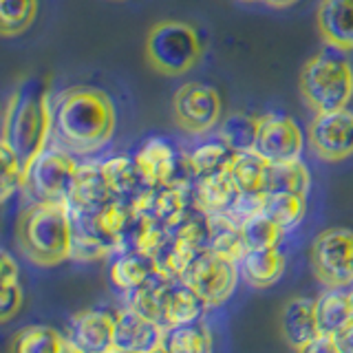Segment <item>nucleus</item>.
I'll return each instance as SVG.
<instances>
[{
    "label": "nucleus",
    "instance_id": "obj_1",
    "mask_svg": "<svg viewBox=\"0 0 353 353\" xmlns=\"http://www.w3.org/2000/svg\"><path fill=\"white\" fill-rule=\"evenodd\" d=\"M113 99L95 86H69L51 102V141L73 154H93L113 139Z\"/></svg>",
    "mask_w": 353,
    "mask_h": 353
},
{
    "label": "nucleus",
    "instance_id": "obj_2",
    "mask_svg": "<svg viewBox=\"0 0 353 353\" xmlns=\"http://www.w3.org/2000/svg\"><path fill=\"white\" fill-rule=\"evenodd\" d=\"M51 141V99L49 88L40 77H25L11 91L3 110L0 143L16 154L18 161L29 170L33 161L47 150Z\"/></svg>",
    "mask_w": 353,
    "mask_h": 353
},
{
    "label": "nucleus",
    "instance_id": "obj_3",
    "mask_svg": "<svg viewBox=\"0 0 353 353\" xmlns=\"http://www.w3.org/2000/svg\"><path fill=\"white\" fill-rule=\"evenodd\" d=\"M71 203L33 201L16 221V243L38 268H55L73 256L75 234Z\"/></svg>",
    "mask_w": 353,
    "mask_h": 353
},
{
    "label": "nucleus",
    "instance_id": "obj_4",
    "mask_svg": "<svg viewBox=\"0 0 353 353\" xmlns=\"http://www.w3.org/2000/svg\"><path fill=\"white\" fill-rule=\"evenodd\" d=\"M298 91L314 115L347 108L353 99V66L336 53H318L301 66Z\"/></svg>",
    "mask_w": 353,
    "mask_h": 353
},
{
    "label": "nucleus",
    "instance_id": "obj_5",
    "mask_svg": "<svg viewBox=\"0 0 353 353\" xmlns=\"http://www.w3.org/2000/svg\"><path fill=\"white\" fill-rule=\"evenodd\" d=\"M203 58V44L192 25L181 20H159L143 40V60L163 77L190 73Z\"/></svg>",
    "mask_w": 353,
    "mask_h": 353
},
{
    "label": "nucleus",
    "instance_id": "obj_6",
    "mask_svg": "<svg viewBox=\"0 0 353 353\" xmlns=\"http://www.w3.org/2000/svg\"><path fill=\"white\" fill-rule=\"evenodd\" d=\"M309 263L318 283L327 290H347L353 285V230L327 228L314 239Z\"/></svg>",
    "mask_w": 353,
    "mask_h": 353
},
{
    "label": "nucleus",
    "instance_id": "obj_7",
    "mask_svg": "<svg viewBox=\"0 0 353 353\" xmlns=\"http://www.w3.org/2000/svg\"><path fill=\"white\" fill-rule=\"evenodd\" d=\"M239 263L208 250L196 254L179 276L181 283L201 298L205 307H221L230 301L239 283Z\"/></svg>",
    "mask_w": 353,
    "mask_h": 353
},
{
    "label": "nucleus",
    "instance_id": "obj_8",
    "mask_svg": "<svg viewBox=\"0 0 353 353\" xmlns=\"http://www.w3.org/2000/svg\"><path fill=\"white\" fill-rule=\"evenodd\" d=\"M77 174L80 165L73 159V152L60 146H47L31 165L27 188L38 201L71 203L77 188Z\"/></svg>",
    "mask_w": 353,
    "mask_h": 353
},
{
    "label": "nucleus",
    "instance_id": "obj_9",
    "mask_svg": "<svg viewBox=\"0 0 353 353\" xmlns=\"http://www.w3.org/2000/svg\"><path fill=\"white\" fill-rule=\"evenodd\" d=\"M223 102L216 88L203 82H185L172 95L174 126L188 135H203L216 128Z\"/></svg>",
    "mask_w": 353,
    "mask_h": 353
},
{
    "label": "nucleus",
    "instance_id": "obj_10",
    "mask_svg": "<svg viewBox=\"0 0 353 353\" xmlns=\"http://www.w3.org/2000/svg\"><path fill=\"white\" fill-rule=\"evenodd\" d=\"M314 154L325 163H340L353 157V113L349 108L316 113L307 128Z\"/></svg>",
    "mask_w": 353,
    "mask_h": 353
},
{
    "label": "nucleus",
    "instance_id": "obj_11",
    "mask_svg": "<svg viewBox=\"0 0 353 353\" xmlns=\"http://www.w3.org/2000/svg\"><path fill=\"white\" fill-rule=\"evenodd\" d=\"M305 148V137L301 126L290 115L270 113L259 119V132L254 150L268 161L298 159Z\"/></svg>",
    "mask_w": 353,
    "mask_h": 353
},
{
    "label": "nucleus",
    "instance_id": "obj_12",
    "mask_svg": "<svg viewBox=\"0 0 353 353\" xmlns=\"http://www.w3.org/2000/svg\"><path fill=\"white\" fill-rule=\"evenodd\" d=\"M165 327L137 307L121 309L115 316V351L152 353L163 351Z\"/></svg>",
    "mask_w": 353,
    "mask_h": 353
},
{
    "label": "nucleus",
    "instance_id": "obj_13",
    "mask_svg": "<svg viewBox=\"0 0 353 353\" xmlns=\"http://www.w3.org/2000/svg\"><path fill=\"white\" fill-rule=\"evenodd\" d=\"M69 338L80 353L115 351V316L102 309H82L71 318Z\"/></svg>",
    "mask_w": 353,
    "mask_h": 353
},
{
    "label": "nucleus",
    "instance_id": "obj_14",
    "mask_svg": "<svg viewBox=\"0 0 353 353\" xmlns=\"http://www.w3.org/2000/svg\"><path fill=\"white\" fill-rule=\"evenodd\" d=\"M281 334L294 351L307 353L309 345L323 334L316 318V301L305 296L290 298L281 309Z\"/></svg>",
    "mask_w": 353,
    "mask_h": 353
},
{
    "label": "nucleus",
    "instance_id": "obj_15",
    "mask_svg": "<svg viewBox=\"0 0 353 353\" xmlns=\"http://www.w3.org/2000/svg\"><path fill=\"white\" fill-rule=\"evenodd\" d=\"M316 31L334 51H353V0H320L316 9Z\"/></svg>",
    "mask_w": 353,
    "mask_h": 353
},
{
    "label": "nucleus",
    "instance_id": "obj_16",
    "mask_svg": "<svg viewBox=\"0 0 353 353\" xmlns=\"http://www.w3.org/2000/svg\"><path fill=\"white\" fill-rule=\"evenodd\" d=\"M241 279L254 290L274 287L285 274V256L279 248L268 250H248L239 261Z\"/></svg>",
    "mask_w": 353,
    "mask_h": 353
},
{
    "label": "nucleus",
    "instance_id": "obj_17",
    "mask_svg": "<svg viewBox=\"0 0 353 353\" xmlns=\"http://www.w3.org/2000/svg\"><path fill=\"white\" fill-rule=\"evenodd\" d=\"M9 349L14 353H64L77 351L69 336H62L58 329L49 325H29L16 331L9 342Z\"/></svg>",
    "mask_w": 353,
    "mask_h": 353
},
{
    "label": "nucleus",
    "instance_id": "obj_18",
    "mask_svg": "<svg viewBox=\"0 0 353 353\" xmlns=\"http://www.w3.org/2000/svg\"><path fill=\"white\" fill-rule=\"evenodd\" d=\"M239 190L234 181H232L230 170L223 168L219 172L201 176V181L196 185V196L194 203L199 210H203L205 214H219L228 212L230 205L234 203Z\"/></svg>",
    "mask_w": 353,
    "mask_h": 353
},
{
    "label": "nucleus",
    "instance_id": "obj_19",
    "mask_svg": "<svg viewBox=\"0 0 353 353\" xmlns=\"http://www.w3.org/2000/svg\"><path fill=\"white\" fill-rule=\"evenodd\" d=\"M316 318L323 334L340 336L353 323V296L345 290H329L316 301Z\"/></svg>",
    "mask_w": 353,
    "mask_h": 353
},
{
    "label": "nucleus",
    "instance_id": "obj_20",
    "mask_svg": "<svg viewBox=\"0 0 353 353\" xmlns=\"http://www.w3.org/2000/svg\"><path fill=\"white\" fill-rule=\"evenodd\" d=\"M270 161L256 150L234 152L228 163V170L236 190L243 194H261L265 192V179H268Z\"/></svg>",
    "mask_w": 353,
    "mask_h": 353
},
{
    "label": "nucleus",
    "instance_id": "obj_21",
    "mask_svg": "<svg viewBox=\"0 0 353 353\" xmlns=\"http://www.w3.org/2000/svg\"><path fill=\"white\" fill-rule=\"evenodd\" d=\"M312 188V174L309 168L298 159H287V161H270L268 165V179H265V192L276 194V192H296V194H307Z\"/></svg>",
    "mask_w": 353,
    "mask_h": 353
},
{
    "label": "nucleus",
    "instance_id": "obj_22",
    "mask_svg": "<svg viewBox=\"0 0 353 353\" xmlns=\"http://www.w3.org/2000/svg\"><path fill=\"white\" fill-rule=\"evenodd\" d=\"M137 172L152 185H163L174 172V152L165 141L150 139L135 157Z\"/></svg>",
    "mask_w": 353,
    "mask_h": 353
},
{
    "label": "nucleus",
    "instance_id": "obj_23",
    "mask_svg": "<svg viewBox=\"0 0 353 353\" xmlns=\"http://www.w3.org/2000/svg\"><path fill=\"white\" fill-rule=\"evenodd\" d=\"M208 234H210V250L221 254V256L239 263L243 254L248 252L245 241H243L241 223H236L225 212L212 214L208 219Z\"/></svg>",
    "mask_w": 353,
    "mask_h": 353
},
{
    "label": "nucleus",
    "instance_id": "obj_24",
    "mask_svg": "<svg viewBox=\"0 0 353 353\" xmlns=\"http://www.w3.org/2000/svg\"><path fill=\"white\" fill-rule=\"evenodd\" d=\"M201 298H199L188 285L165 287L161 301V325L174 327L183 323H192L201 314Z\"/></svg>",
    "mask_w": 353,
    "mask_h": 353
},
{
    "label": "nucleus",
    "instance_id": "obj_25",
    "mask_svg": "<svg viewBox=\"0 0 353 353\" xmlns=\"http://www.w3.org/2000/svg\"><path fill=\"white\" fill-rule=\"evenodd\" d=\"M212 349V336L199 320L165 327L163 351L168 353H203Z\"/></svg>",
    "mask_w": 353,
    "mask_h": 353
},
{
    "label": "nucleus",
    "instance_id": "obj_26",
    "mask_svg": "<svg viewBox=\"0 0 353 353\" xmlns=\"http://www.w3.org/2000/svg\"><path fill=\"white\" fill-rule=\"evenodd\" d=\"M0 323H9L22 307V287H20V272L16 261L9 252L0 256Z\"/></svg>",
    "mask_w": 353,
    "mask_h": 353
},
{
    "label": "nucleus",
    "instance_id": "obj_27",
    "mask_svg": "<svg viewBox=\"0 0 353 353\" xmlns=\"http://www.w3.org/2000/svg\"><path fill=\"white\" fill-rule=\"evenodd\" d=\"M38 16V0H0V33L3 38L22 36Z\"/></svg>",
    "mask_w": 353,
    "mask_h": 353
},
{
    "label": "nucleus",
    "instance_id": "obj_28",
    "mask_svg": "<svg viewBox=\"0 0 353 353\" xmlns=\"http://www.w3.org/2000/svg\"><path fill=\"white\" fill-rule=\"evenodd\" d=\"M241 232L248 250H268V248H279L285 230L263 210V212L243 221Z\"/></svg>",
    "mask_w": 353,
    "mask_h": 353
},
{
    "label": "nucleus",
    "instance_id": "obj_29",
    "mask_svg": "<svg viewBox=\"0 0 353 353\" xmlns=\"http://www.w3.org/2000/svg\"><path fill=\"white\" fill-rule=\"evenodd\" d=\"M259 119L245 113H234L230 115L223 124H221V141L232 152H245L254 150L256 143V132H259Z\"/></svg>",
    "mask_w": 353,
    "mask_h": 353
},
{
    "label": "nucleus",
    "instance_id": "obj_30",
    "mask_svg": "<svg viewBox=\"0 0 353 353\" xmlns=\"http://www.w3.org/2000/svg\"><path fill=\"white\" fill-rule=\"evenodd\" d=\"M265 212H268L283 230H292L294 225L301 223L307 212V194H296V192L268 194Z\"/></svg>",
    "mask_w": 353,
    "mask_h": 353
},
{
    "label": "nucleus",
    "instance_id": "obj_31",
    "mask_svg": "<svg viewBox=\"0 0 353 353\" xmlns=\"http://www.w3.org/2000/svg\"><path fill=\"white\" fill-rule=\"evenodd\" d=\"M232 154L234 152H232L223 141L221 143H205V146L196 148L190 154V165L199 176H205V174H212V172L228 168Z\"/></svg>",
    "mask_w": 353,
    "mask_h": 353
},
{
    "label": "nucleus",
    "instance_id": "obj_32",
    "mask_svg": "<svg viewBox=\"0 0 353 353\" xmlns=\"http://www.w3.org/2000/svg\"><path fill=\"white\" fill-rule=\"evenodd\" d=\"M196 245H199L196 225H185L179 234H176V241H174V245L170 250V256H168V261H165V268H168L172 274L181 276L183 270L196 256Z\"/></svg>",
    "mask_w": 353,
    "mask_h": 353
},
{
    "label": "nucleus",
    "instance_id": "obj_33",
    "mask_svg": "<svg viewBox=\"0 0 353 353\" xmlns=\"http://www.w3.org/2000/svg\"><path fill=\"white\" fill-rule=\"evenodd\" d=\"M148 272L150 270L143 263V254L141 256H124L110 268V279L121 290H132L148 281Z\"/></svg>",
    "mask_w": 353,
    "mask_h": 353
},
{
    "label": "nucleus",
    "instance_id": "obj_34",
    "mask_svg": "<svg viewBox=\"0 0 353 353\" xmlns=\"http://www.w3.org/2000/svg\"><path fill=\"white\" fill-rule=\"evenodd\" d=\"M0 163H3V176H0V192H3V201L14 194L16 190L27 185V174L18 157L7 146L0 143Z\"/></svg>",
    "mask_w": 353,
    "mask_h": 353
},
{
    "label": "nucleus",
    "instance_id": "obj_35",
    "mask_svg": "<svg viewBox=\"0 0 353 353\" xmlns=\"http://www.w3.org/2000/svg\"><path fill=\"white\" fill-rule=\"evenodd\" d=\"M102 165V174L110 188L113 194H121V192H128L132 181H135V172H137V165H132L128 157H113L108 159L106 163H99Z\"/></svg>",
    "mask_w": 353,
    "mask_h": 353
},
{
    "label": "nucleus",
    "instance_id": "obj_36",
    "mask_svg": "<svg viewBox=\"0 0 353 353\" xmlns=\"http://www.w3.org/2000/svg\"><path fill=\"white\" fill-rule=\"evenodd\" d=\"M128 210L121 205V203H113V201H106L104 205H99V212H97V230L102 232L106 236H115L117 232L124 228L126 223V214Z\"/></svg>",
    "mask_w": 353,
    "mask_h": 353
},
{
    "label": "nucleus",
    "instance_id": "obj_37",
    "mask_svg": "<svg viewBox=\"0 0 353 353\" xmlns=\"http://www.w3.org/2000/svg\"><path fill=\"white\" fill-rule=\"evenodd\" d=\"M154 210H157V219L172 223L183 212V194L179 190H165L163 194H159Z\"/></svg>",
    "mask_w": 353,
    "mask_h": 353
},
{
    "label": "nucleus",
    "instance_id": "obj_38",
    "mask_svg": "<svg viewBox=\"0 0 353 353\" xmlns=\"http://www.w3.org/2000/svg\"><path fill=\"white\" fill-rule=\"evenodd\" d=\"M307 353H342L338 338L331 334H320L312 345H309Z\"/></svg>",
    "mask_w": 353,
    "mask_h": 353
},
{
    "label": "nucleus",
    "instance_id": "obj_39",
    "mask_svg": "<svg viewBox=\"0 0 353 353\" xmlns=\"http://www.w3.org/2000/svg\"><path fill=\"white\" fill-rule=\"evenodd\" d=\"M338 345L342 353H353V323L338 336Z\"/></svg>",
    "mask_w": 353,
    "mask_h": 353
},
{
    "label": "nucleus",
    "instance_id": "obj_40",
    "mask_svg": "<svg viewBox=\"0 0 353 353\" xmlns=\"http://www.w3.org/2000/svg\"><path fill=\"white\" fill-rule=\"evenodd\" d=\"M261 3H265L272 9H287V7H294L298 0H261Z\"/></svg>",
    "mask_w": 353,
    "mask_h": 353
},
{
    "label": "nucleus",
    "instance_id": "obj_41",
    "mask_svg": "<svg viewBox=\"0 0 353 353\" xmlns=\"http://www.w3.org/2000/svg\"><path fill=\"white\" fill-rule=\"evenodd\" d=\"M241 3H261V0H241Z\"/></svg>",
    "mask_w": 353,
    "mask_h": 353
},
{
    "label": "nucleus",
    "instance_id": "obj_42",
    "mask_svg": "<svg viewBox=\"0 0 353 353\" xmlns=\"http://www.w3.org/2000/svg\"><path fill=\"white\" fill-rule=\"evenodd\" d=\"M110 3H124V0H110Z\"/></svg>",
    "mask_w": 353,
    "mask_h": 353
},
{
    "label": "nucleus",
    "instance_id": "obj_43",
    "mask_svg": "<svg viewBox=\"0 0 353 353\" xmlns=\"http://www.w3.org/2000/svg\"><path fill=\"white\" fill-rule=\"evenodd\" d=\"M351 296H353V292H351Z\"/></svg>",
    "mask_w": 353,
    "mask_h": 353
}]
</instances>
